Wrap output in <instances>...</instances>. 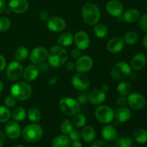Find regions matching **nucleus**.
<instances>
[{"mask_svg": "<svg viewBox=\"0 0 147 147\" xmlns=\"http://www.w3.org/2000/svg\"><path fill=\"white\" fill-rule=\"evenodd\" d=\"M47 59V63L50 67L57 68L67 61L68 53L62 46H53L48 52V56Z\"/></svg>", "mask_w": 147, "mask_h": 147, "instance_id": "1", "label": "nucleus"}, {"mask_svg": "<svg viewBox=\"0 0 147 147\" xmlns=\"http://www.w3.org/2000/svg\"><path fill=\"white\" fill-rule=\"evenodd\" d=\"M82 17L88 25H95L100 19V11L98 7L91 2L86 3L82 8Z\"/></svg>", "mask_w": 147, "mask_h": 147, "instance_id": "2", "label": "nucleus"}, {"mask_svg": "<svg viewBox=\"0 0 147 147\" xmlns=\"http://www.w3.org/2000/svg\"><path fill=\"white\" fill-rule=\"evenodd\" d=\"M10 93L17 100L23 101L31 97L32 94V88L27 82H17L11 87Z\"/></svg>", "mask_w": 147, "mask_h": 147, "instance_id": "3", "label": "nucleus"}, {"mask_svg": "<svg viewBox=\"0 0 147 147\" xmlns=\"http://www.w3.org/2000/svg\"><path fill=\"white\" fill-rule=\"evenodd\" d=\"M43 129L40 125L33 123L26 126L22 131V137L26 142L35 143L39 142L43 136Z\"/></svg>", "mask_w": 147, "mask_h": 147, "instance_id": "4", "label": "nucleus"}, {"mask_svg": "<svg viewBox=\"0 0 147 147\" xmlns=\"http://www.w3.org/2000/svg\"><path fill=\"white\" fill-rule=\"evenodd\" d=\"M80 106L76 98L64 97L59 101V108L63 113L68 116H74L80 111Z\"/></svg>", "mask_w": 147, "mask_h": 147, "instance_id": "5", "label": "nucleus"}, {"mask_svg": "<svg viewBox=\"0 0 147 147\" xmlns=\"http://www.w3.org/2000/svg\"><path fill=\"white\" fill-rule=\"evenodd\" d=\"M132 68L127 63L121 61L114 65L111 71L112 78L116 80H121L131 76Z\"/></svg>", "mask_w": 147, "mask_h": 147, "instance_id": "6", "label": "nucleus"}, {"mask_svg": "<svg viewBox=\"0 0 147 147\" xmlns=\"http://www.w3.org/2000/svg\"><path fill=\"white\" fill-rule=\"evenodd\" d=\"M95 116L100 123L103 124H109L113 121L115 117V113L110 106L101 105L95 111Z\"/></svg>", "mask_w": 147, "mask_h": 147, "instance_id": "7", "label": "nucleus"}, {"mask_svg": "<svg viewBox=\"0 0 147 147\" xmlns=\"http://www.w3.org/2000/svg\"><path fill=\"white\" fill-rule=\"evenodd\" d=\"M23 66L20 62L12 61L8 65L6 70V75L9 80L16 81L22 76Z\"/></svg>", "mask_w": 147, "mask_h": 147, "instance_id": "8", "label": "nucleus"}, {"mask_svg": "<svg viewBox=\"0 0 147 147\" xmlns=\"http://www.w3.org/2000/svg\"><path fill=\"white\" fill-rule=\"evenodd\" d=\"M71 83L75 88L80 91H83L88 89L90 82L86 75L82 73H78L72 77Z\"/></svg>", "mask_w": 147, "mask_h": 147, "instance_id": "9", "label": "nucleus"}, {"mask_svg": "<svg viewBox=\"0 0 147 147\" xmlns=\"http://www.w3.org/2000/svg\"><path fill=\"white\" fill-rule=\"evenodd\" d=\"M127 103L131 109L134 110H142L146 104L144 96L139 93H130L127 98Z\"/></svg>", "mask_w": 147, "mask_h": 147, "instance_id": "10", "label": "nucleus"}, {"mask_svg": "<svg viewBox=\"0 0 147 147\" xmlns=\"http://www.w3.org/2000/svg\"><path fill=\"white\" fill-rule=\"evenodd\" d=\"M4 134L11 139H17L21 136L22 129L20 124L16 121H9L4 127Z\"/></svg>", "mask_w": 147, "mask_h": 147, "instance_id": "11", "label": "nucleus"}, {"mask_svg": "<svg viewBox=\"0 0 147 147\" xmlns=\"http://www.w3.org/2000/svg\"><path fill=\"white\" fill-rule=\"evenodd\" d=\"M76 70L78 73H84L88 72L93 65V60L88 55L80 56L75 63Z\"/></svg>", "mask_w": 147, "mask_h": 147, "instance_id": "12", "label": "nucleus"}, {"mask_svg": "<svg viewBox=\"0 0 147 147\" xmlns=\"http://www.w3.org/2000/svg\"><path fill=\"white\" fill-rule=\"evenodd\" d=\"M48 56V51L44 47H37L33 49L30 54V60L32 64L38 65L44 62Z\"/></svg>", "mask_w": 147, "mask_h": 147, "instance_id": "13", "label": "nucleus"}, {"mask_svg": "<svg viewBox=\"0 0 147 147\" xmlns=\"http://www.w3.org/2000/svg\"><path fill=\"white\" fill-rule=\"evenodd\" d=\"M106 10L108 14L112 17H119L123 14L124 7L119 0H110L106 3Z\"/></svg>", "mask_w": 147, "mask_h": 147, "instance_id": "14", "label": "nucleus"}, {"mask_svg": "<svg viewBox=\"0 0 147 147\" xmlns=\"http://www.w3.org/2000/svg\"><path fill=\"white\" fill-rule=\"evenodd\" d=\"M73 42L77 48L80 50H85L90 46V39L87 32L84 31H79L75 34Z\"/></svg>", "mask_w": 147, "mask_h": 147, "instance_id": "15", "label": "nucleus"}, {"mask_svg": "<svg viewBox=\"0 0 147 147\" xmlns=\"http://www.w3.org/2000/svg\"><path fill=\"white\" fill-rule=\"evenodd\" d=\"M47 27L50 31L60 32L65 29L66 22L60 17H52L47 21Z\"/></svg>", "mask_w": 147, "mask_h": 147, "instance_id": "16", "label": "nucleus"}, {"mask_svg": "<svg viewBox=\"0 0 147 147\" xmlns=\"http://www.w3.org/2000/svg\"><path fill=\"white\" fill-rule=\"evenodd\" d=\"M124 45L125 42L123 38L120 37H115L109 40L106 45V48L111 53L116 54L123 50Z\"/></svg>", "mask_w": 147, "mask_h": 147, "instance_id": "17", "label": "nucleus"}, {"mask_svg": "<svg viewBox=\"0 0 147 147\" xmlns=\"http://www.w3.org/2000/svg\"><path fill=\"white\" fill-rule=\"evenodd\" d=\"M8 6L10 11L16 14H24L29 9V3L27 0H10Z\"/></svg>", "mask_w": 147, "mask_h": 147, "instance_id": "18", "label": "nucleus"}, {"mask_svg": "<svg viewBox=\"0 0 147 147\" xmlns=\"http://www.w3.org/2000/svg\"><path fill=\"white\" fill-rule=\"evenodd\" d=\"M106 93L100 89H93L88 93V100L94 105H100L106 100Z\"/></svg>", "mask_w": 147, "mask_h": 147, "instance_id": "19", "label": "nucleus"}, {"mask_svg": "<svg viewBox=\"0 0 147 147\" xmlns=\"http://www.w3.org/2000/svg\"><path fill=\"white\" fill-rule=\"evenodd\" d=\"M147 58L146 55L142 53H136L131 60V67L134 70H140L146 65Z\"/></svg>", "mask_w": 147, "mask_h": 147, "instance_id": "20", "label": "nucleus"}, {"mask_svg": "<svg viewBox=\"0 0 147 147\" xmlns=\"http://www.w3.org/2000/svg\"><path fill=\"white\" fill-rule=\"evenodd\" d=\"M39 73L40 71H39L37 65H30L27 66L23 70L22 76L24 80L27 81H33L38 77Z\"/></svg>", "mask_w": 147, "mask_h": 147, "instance_id": "21", "label": "nucleus"}, {"mask_svg": "<svg viewBox=\"0 0 147 147\" xmlns=\"http://www.w3.org/2000/svg\"><path fill=\"white\" fill-rule=\"evenodd\" d=\"M115 117L119 123H126L131 118V111L129 108L121 106L116 111Z\"/></svg>", "mask_w": 147, "mask_h": 147, "instance_id": "22", "label": "nucleus"}, {"mask_svg": "<svg viewBox=\"0 0 147 147\" xmlns=\"http://www.w3.org/2000/svg\"><path fill=\"white\" fill-rule=\"evenodd\" d=\"M141 17L140 11L136 9H129L123 14L122 18L126 23H135Z\"/></svg>", "mask_w": 147, "mask_h": 147, "instance_id": "23", "label": "nucleus"}, {"mask_svg": "<svg viewBox=\"0 0 147 147\" xmlns=\"http://www.w3.org/2000/svg\"><path fill=\"white\" fill-rule=\"evenodd\" d=\"M118 132L116 128L111 125H106L101 129V135L106 141H113L117 137Z\"/></svg>", "mask_w": 147, "mask_h": 147, "instance_id": "24", "label": "nucleus"}, {"mask_svg": "<svg viewBox=\"0 0 147 147\" xmlns=\"http://www.w3.org/2000/svg\"><path fill=\"white\" fill-rule=\"evenodd\" d=\"M70 144V139L65 134H60L55 136L52 140L53 147H69Z\"/></svg>", "mask_w": 147, "mask_h": 147, "instance_id": "25", "label": "nucleus"}, {"mask_svg": "<svg viewBox=\"0 0 147 147\" xmlns=\"http://www.w3.org/2000/svg\"><path fill=\"white\" fill-rule=\"evenodd\" d=\"M96 136V130L93 126H85L81 131V138L86 143H90L95 139Z\"/></svg>", "mask_w": 147, "mask_h": 147, "instance_id": "26", "label": "nucleus"}, {"mask_svg": "<svg viewBox=\"0 0 147 147\" xmlns=\"http://www.w3.org/2000/svg\"><path fill=\"white\" fill-rule=\"evenodd\" d=\"M74 37L70 32H63L59 35L57 38V42L59 45L62 47H69L71 45L73 42Z\"/></svg>", "mask_w": 147, "mask_h": 147, "instance_id": "27", "label": "nucleus"}, {"mask_svg": "<svg viewBox=\"0 0 147 147\" xmlns=\"http://www.w3.org/2000/svg\"><path fill=\"white\" fill-rule=\"evenodd\" d=\"M11 117L13 120L17 122L22 121L27 117V111L22 106H17L13 109L11 112Z\"/></svg>", "mask_w": 147, "mask_h": 147, "instance_id": "28", "label": "nucleus"}, {"mask_svg": "<svg viewBox=\"0 0 147 147\" xmlns=\"http://www.w3.org/2000/svg\"><path fill=\"white\" fill-rule=\"evenodd\" d=\"M131 86L129 82L126 81H122L120 83H119L117 88H116V90H117V93L120 96H128L131 92Z\"/></svg>", "mask_w": 147, "mask_h": 147, "instance_id": "29", "label": "nucleus"}, {"mask_svg": "<svg viewBox=\"0 0 147 147\" xmlns=\"http://www.w3.org/2000/svg\"><path fill=\"white\" fill-rule=\"evenodd\" d=\"M93 32L96 37L102 39L108 35L109 30H108V27L106 24H102V23H97L94 25Z\"/></svg>", "mask_w": 147, "mask_h": 147, "instance_id": "30", "label": "nucleus"}, {"mask_svg": "<svg viewBox=\"0 0 147 147\" xmlns=\"http://www.w3.org/2000/svg\"><path fill=\"white\" fill-rule=\"evenodd\" d=\"M133 138L137 143L145 144L147 142V130L144 129H136L133 134Z\"/></svg>", "mask_w": 147, "mask_h": 147, "instance_id": "31", "label": "nucleus"}, {"mask_svg": "<svg viewBox=\"0 0 147 147\" xmlns=\"http://www.w3.org/2000/svg\"><path fill=\"white\" fill-rule=\"evenodd\" d=\"M27 116L30 121L33 123H37L41 119V112L35 107L30 108L27 113Z\"/></svg>", "mask_w": 147, "mask_h": 147, "instance_id": "32", "label": "nucleus"}, {"mask_svg": "<svg viewBox=\"0 0 147 147\" xmlns=\"http://www.w3.org/2000/svg\"><path fill=\"white\" fill-rule=\"evenodd\" d=\"M28 55V49L25 47H23V46L19 47L14 52V57H15L16 60L18 62H22L26 60Z\"/></svg>", "mask_w": 147, "mask_h": 147, "instance_id": "33", "label": "nucleus"}, {"mask_svg": "<svg viewBox=\"0 0 147 147\" xmlns=\"http://www.w3.org/2000/svg\"><path fill=\"white\" fill-rule=\"evenodd\" d=\"M123 39L126 44L129 45H135L138 42L139 35H138L136 32L129 31L125 34Z\"/></svg>", "mask_w": 147, "mask_h": 147, "instance_id": "34", "label": "nucleus"}, {"mask_svg": "<svg viewBox=\"0 0 147 147\" xmlns=\"http://www.w3.org/2000/svg\"><path fill=\"white\" fill-rule=\"evenodd\" d=\"M60 129L63 134H69L73 129V121L69 119H65L60 123Z\"/></svg>", "mask_w": 147, "mask_h": 147, "instance_id": "35", "label": "nucleus"}, {"mask_svg": "<svg viewBox=\"0 0 147 147\" xmlns=\"http://www.w3.org/2000/svg\"><path fill=\"white\" fill-rule=\"evenodd\" d=\"M11 117V112L5 106H0V122L5 123L9 121Z\"/></svg>", "mask_w": 147, "mask_h": 147, "instance_id": "36", "label": "nucleus"}, {"mask_svg": "<svg viewBox=\"0 0 147 147\" xmlns=\"http://www.w3.org/2000/svg\"><path fill=\"white\" fill-rule=\"evenodd\" d=\"M133 139L129 136L121 137L115 142V147H133Z\"/></svg>", "mask_w": 147, "mask_h": 147, "instance_id": "37", "label": "nucleus"}, {"mask_svg": "<svg viewBox=\"0 0 147 147\" xmlns=\"http://www.w3.org/2000/svg\"><path fill=\"white\" fill-rule=\"evenodd\" d=\"M86 117L85 115L82 114V113H78L76 114L73 118V123L75 126L77 128H82L84 127L85 125L86 124Z\"/></svg>", "mask_w": 147, "mask_h": 147, "instance_id": "38", "label": "nucleus"}, {"mask_svg": "<svg viewBox=\"0 0 147 147\" xmlns=\"http://www.w3.org/2000/svg\"><path fill=\"white\" fill-rule=\"evenodd\" d=\"M11 22L9 17H0V32H6L11 27Z\"/></svg>", "mask_w": 147, "mask_h": 147, "instance_id": "39", "label": "nucleus"}, {"mask_svg": "<svg viewBox=\"0 0 147 147\" xmlns=\"http://www.w3.org/2000/svg\"><path fill=\"white\" fill-rule=\"evenodd\" d=\"M4 103L5 106H7V108L9 109V108H13L15 106L16 103H17V100H16L12 96L10 95V96H7V97L5 98Z\"/></svg>", "mask_w": 147, "mask_h": 147, "instance_id": "40", "label": "nucleus"}, {"mask_svg": "<svg viewBox=\"0 0 147 147\" xmlns=\"http://www.w3.org/2000/svg\"><path fill=\"white\" fill-rule=\"evenodd\" d=\"M76 99L80 105L86 104L88 101V94L86 93H80V94L78 95Z\"/></svg>", "mask_w": 147, "mask_h": 147, "instance_id": "41", "label": "nucleus"}, {"mask_svg": "<svg viewBox=\"0 0 147 147\" xmlns=\"http://www.w3.org/2000/svg\"><path fill=\"white\" fill-rule=\"evenodd\" d=\"M139 26L143 31L147 32V13L141 16L139 19Z\"/></svg>", "mask_w": 147, "mask_h": 147, "instance_id": "42", "label": "nucleus"}, {"mask_svg": "<svg viewBox=\"0 0 147 147\" xmlns=\"http://www.w3.org/2000/svg\"><path fill=\"white\" fill-rule=\"evenodd\" d=\"M69 138L72 141L80 140L81 138V133L78 129H73V131L69 134Z\"/></svg>", "mask_w": 147, "mask_h": 147, "instance_id": "43", "label": "nucleus"}, {"mask_svg": "<svg viewBox=\"0 0 147 147\" xmlns=\"http://www.w3.org/2000/svg\"><path fill=\"white\" fill-rule=\"evenodd\" d=\"M37 67H38V70L40 73H46L47 72V70H49V67H50V65L47 63H45L44 62H42L40 64L37 65Z\"/></svg>", "mask_w": 147, "mask_h": 147, "instance_id": "44", "label": "nucleus"}, {"mask_svg": "<svg viewBox=\"0 0 147 147\" xmlns=\"http://www.w3.org/2000/svg\"><path fill=\"white\" fill-rule=\"evenodd\" d=\"M39 17L41 20L44 22H47V20L50 19V14H49L48 11H45V10H43V11H40V14H39Z\"/></svg>", "mask_w": 147, "mask_h": 147, "instance_id": "45", "label": "nucleus"}, {"mask_svg": "<svg viewBox=\"0 0 147 147\" xmlns=\"http://www.w3.org/2000/svg\"><path fill=\"white\" fill-rule=\"evenodd\" d=\"M90 147H110L108 143L103 141H96V142H93Z\"/></svg>", "mask_w": 147, "mask_h": 147, "instance_id": "46", "label": "nucleus"}, {"mask_svg": "<svg viewBox=\"0 0 147 147\" xmlns=\"http://www.w3.org/2000/svg\"><path fill=\"white\" fill-rule=\"evenodd\" d=\"M116 103H117V105L120 106L121 107L125 106L127 104V98L124 96H120V97L116 99Z\"/></svg>", "mask_w": 147, "mask_h": 147, "instance_id": "47", "label": "nucleus"}, {"mask_svg": "<svg viewBox=\"0 0 147 147\" xmlns=\"http://www.w3.org/2000/svg\"><path fill=\"white\" fill-rule=\"evenodd\" d=\"M70 56L73 59H76L77 60L80 56V50L78 48H73L70 52Z\"/></svg>", "mask_w": 147, "mask_h": 147, "instance_id": "48", "label": "nucleus"}, {"mask_svg": "<svg viewBox=\"0 0 147 147\" xmlns=\"http://www.w3.org/2000/svg\"><path fill=\"white\" fill-rule=\"evenodd\" d=\"M65 64V70H67V71L71 72L76 69V65L73 62H66Z\"/></svg>", "mask_w": 147, "mask_h": 147, "instance_id": "49", "label": "nucleus"}, {"mask_svg": "<svg viewBox=\"0 0 147 147\" xmlns=\"http://www.w3.org/2000/svg\"><path fill=\"white\" fill-rule=\"evenodd\" d=\"M6 65H7V61L4 57L1 55H0V72L4 70L5 69Z\"/></svg>", "mask_w": 147, "mask_h": 147, "instance_id": "50", "label": "nucleus"}, {"mask_svg": "<svg viewBox=\"0 0 147 147\" xmlns=\"http://www.w3.org/2000/svg\"><path fill=\"white\" fill-rule=\"evenodd\" d=\"M6 142V135L4 132L0 131V147H2Z\"/></svg>", "mask_w": 147, "mask_h": 147, "instance_id": "51", "label": "nucleus"}, {"mask_svg": "<svg viewBox=\"0 0 147 147\" xmlns=\"http://www.w3.org/2000/svg\"><path fill=\"white\" fill-rule=\"evenodd\" d=\"M70 147H83V145H82L81 142L79 140L77 141H73L71 144H70Z\"/></svg>", "mask_w": 147, "mask_h": 147, "instance_id": "52", "label": "nucleus"}, {"mask_svg": "<svg viewBox=\"0 0 147 147\" xmlns=\"http://www.w3.org/2000/svg\"><path fill=\"white\" fill-rule=\"evenodd\" d=\"M6 9V3L4 0H0V14L4 12Z\"/></svg>", "mask_w": 147, "mask_h": 147, "instance_id": "53", "label": "nucleus"}, {"mask_svg": "<svg viewBox=\"0 0 147 147\" xmlns=\"http://www.w3.org/2000/svg\"><path fill=\"white\" fill-rule=\"evenodd\" d=\"M100 90H103L104 93H106V92H108L109 90V86L107 84L102 85L101 87H100Z\"/></svg>", "mask_w": 147, "mask_h": 147, "instance_id": "54", "label": "nucleus"}, {"mask_svg": "<svg viewBox=\"0 0 147 147\" xmlns=\"http://www.w3.org/2000/svg\"><path fill=\"white\" fill-rule=\"evenodd\" d=\"M57 76H54V77H53L51 79H50L49 83H50V85L53 86V85H55L56 83H57Z\"/></svg>", "mask_w": 147, "mask_h": 147, "instance_id": "55", "label": "nucleus"}, {"mask_svg": "<svg viewBox=\"0 0 147 147\" xmlns=\"http://www.w3.org/2000/svg\"><path fill=\"white\" fill-rule=\"evenodd\" d=\"M142 44L145 48L147 49V34L144 37L143 40H142Z\"/></svg>", "mask_w": 147, "mask_h": 147, "instance_id": "56", "label": "nucleus"}, {"mask_svg": "<svg viewBox=\"0 0 147 147\" xmlns=\"http://www.w3.org/2000/svg\"><path fill=\"white\" fill-rule=\"evenodd\" d=\"M3 88H4V85H3L2 82L0 80V93L3 90Z\"/></svg>", "mask_w": 147, "mask_h": 147, "instance_id": "57", "label": "nucleus"}, {"mask_svg": "<svg viewBox=\"0 0 147 147\" xmlns=\"http://www.w3.org/2000/svg\"><path fill=\"white\" fill-rule=\"evenodd\" d=\"M13 147H25L24 146H22V145H20V144H17V145H15V146H14Z\"/></svg>", "mask_w": 147, "mask_h": 147, "instance_id": "58", "label": "nucleus"}, {"mask_svg": "<svg viewBox=\"0 0 147 147\" xmlns=\"http://www.w3.org/2000/svg\"><path fill=\"white\" fill-rule=\"evenodd\" d=\"M146 103H147V100H146Z\"/></svg>", "mask_w": 147, "mask_h": 147, "instance_id": "59", "label": "nucleus"}]
</instances>
